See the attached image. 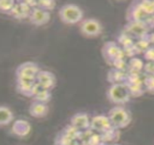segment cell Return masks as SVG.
I'll use <instances>...</instances> for the list:
<instances>
[{"mask_svg":"<svg viewBox=\"0 0 154 145\" xmlns=\"http://www.w3.org/2000/svg\"><path fill=\"white\" fill-rule=\"evenodd\" d=\"M71 124L74 128L80 130V129H86L89 126L88 118L87 115L85 114H77L73 115L71 118Z\"/></svg>","mask_w":154,"mask_h":145,"instance_id":"8992f818","label":"cell"},{"mask_svg":"<svg viewBox=\"0 0 154 145\" xmlns=\"http://www.w3.org/2000/svg\"><path fill=\"white\" fill-rule=\"evenodd\" d=\"M31 115H33L36 118H42V117L45 116L47 115V112H48V108L46 105L42 103H33L32 105L30 107Z\"/></svg>","mask_w":154,"mask_h":145,"instance_id":"52a82bcc","label":"cell"},{"mask_svg":"<svg viewBox=\"0 0 154 145\" xmlns=\"http://www.w3.org/2000/svg\"><path fill=\"white\" fill-rule=\"evenodd\" d=\"M50 13L42 9L36 8L32 10L30 15V20L33 24L42 26L46 24L50 20Z\"/></svg>","mask_w":154,"mask_h":145,"instance_id":"277c9868","label":"cell"},{"mask_svg":"<svg viewBox=\"0 0 154 145\" xmlns=\"http://www.w3.org/2000/svg\"><path fill=\"white\" fill-rule=\"evenodd\" d=\"M102 28L100 23L95 19H86L80 26V31L87 37L97 36L101 33Z\"/></svg>","mask_w":154,"mask_h":145,"instance_id":"7a4b0ae2","label":"cell"},{"mask_svg":"<svg viewBox=\"0 0 154 145\" xmlns=\"http://www.w3.org/2000/svg\"><path fill=\"white\" fill-rule=\"evenodd\" d=\"M55 141L57 145H77L76 139H72L63 133L59 134Z\"/></svg>","mask_w":154,"mask_h":145,"instance_id":"9c48e42d","label":"cell"},{"mask_svg":"<svg viewBox=\"0 0 154 145\" xmlns=\"http://www.w3.org/2000/svg\"><path fill=\"white\" fill-rule=\"evenodd\" d=\"M30 130V126L26 121L23 120H18L17 123H15L13 126V131L16 135L18 136H26L28 134Z\"/></svg>","mask_w":154,"mask_h":145,"instance_id":"ba28073f","label":"cell"},{"mask_svg":"<svg viewBox=\"0 0 154 145\" xmlns=\"http://www.w3.org/2000/svg\"><path fill=\"white\" fill-rule=\"evenodd\" d=\"M111 125V123L110 120L106 118H102V117L94 118L93 121L91 124V126L92 127V128L97 131L103 133H105L110 130Z\"/></svg>","mask_w":154,"mask_h":145,"instance_id":"5b68a950","label":"cell"},{"mask_svg":"<svg viewBox=\"0 0 154 145\" xmlns=\"http://www.w3.org/2000/svg\"><path fill=\"white\" fill-rule=\"evenodd\" d=\"M109 120L115 128H124L129 123V119L125 111L119 110L111 111Z\"/></svg>","mask_w":154,"mask_h":145,"instance_id":"3957f363","label":"cell"},{"mask_svg":"<svg viewBox=\"0 0 154 145\" xmlns=\"http://www.w3.org/2000/svg\"><path fill=\"white\" fill-rule=\"evenodd\" d=\"M13 119V115L11 111L7 107H1V125H8Z\"/></svg>","mask_w":154,"mask_h":145,"instance_id":"30bf717a","label":"cell"},{"mask_svg":"<svg viewBox=\"0 0 154 145\" xmlns=\"http://www.w3.org/2000/svg\"><path fill=\"white\" fill-rule=\"evenodd\" d=\"M59 16L62 22L66 24H73L80 21L83 16L82 10L76 5H65L59 10Z\"/></svg>","mask_w":154,"mask_h":145,"instance_id":"6da1fadb","label":"cell"}]
</instances>
